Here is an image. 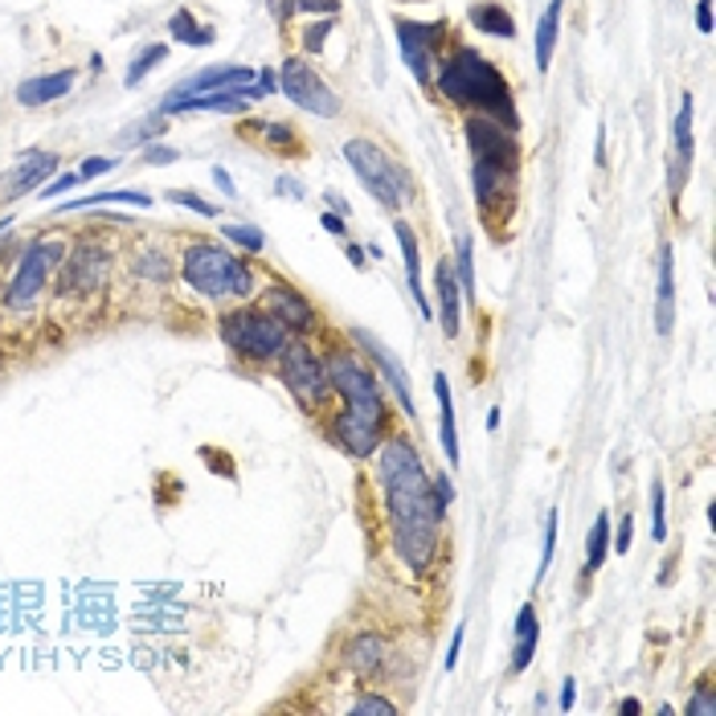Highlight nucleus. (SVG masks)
Wrapping results in <instances>:
<instances>
[{"mask_svg": "<svg viewBox=\"0 0 716 716\" xmlns=\"http://www.w3.org/2000/svg\"><path fill=\"white\" fill-rule=\"evenodd\" d=\"M279 193H286L291 201H303V184L291 181V177H283V181H279Z\"/></svg>", "mask_w": 716, "mask_h": 716, "instance_id": "603ef678", "label": "nucleus"}, {"mask_svg": "<svg viewBox=\"0 0 716 716\" xmlns=\"http://www.w3.org/2000/svg\"><path fill=\"white\" fill-rule=\"evenodd\" d=\"M327 385H332V417H327V438L344 451L349 458H373L381 438L390 434V397L385 385L373 373L361 352L352 344H336L324 352Z\"/></svg>", "mask_w": 716, "mask_h": 716, "instance_id": "f03ea898", "label": "nucleus"}, {"mask_svg": "<svg viewBox=\"0 0 716 716\" xmlns=\"http://www.w3.org/2000/svg\"><path fill=\"white\" fill-rule=\"evenodd\" d=\"M164 58H169V46H164V41H157V46H143V50L131 58L123 82H128V87H140V82L148 79V74H152L160 62H164Z\"/></svg>", "mask_w": 716, "mask_h": 716, "instance_id": "c756f323", "label": "nucleus"}, {"mask_svg": "<svg viewBox=\"0 0 716 716\" xmlns=\"http://www.w3.org/2000/svg\"><path fill=\"white\" fill-rule=\"evenodd\" d=\"M692 169V94H684L676 115V160H672V193L684 189V172Z\"/></svg>", "mask_w": 716, "mask_h": 716, "instance_id": "393cba45", "label": "nucleus"}, {"mask_svg": "<svg viewBox=\"0 0 716 716\" xmlns=\"http://www.w3.org/2000/svg\"><path fill=\"white\" fill-rule=\"evenodd\" d=\"M434 492H438V500H443V508H451V500H455V487H451V480H446V475H438V480H434Z\"/></svg>", "mask_w": 716, "mask_h": 716, "instance_id": "8fccbe9b", "label": "nucleus"}, {"mask_svg": "<svg viewBox=\"0 0 716 716\" xmlns=\"http://www.w3.org/2000/svg\"><path fill=\"white\" fill-rule=\"evenodd\" d=\"M434 286H438V320H443V336L458 340V332H463V286H458L455 262L451 259L438 262Z\"/></svg>", "mask_w": 716, "mask_h": 716, "instance_id": "a211bd4d", "label": "nucleus"}, {"mask_svg": "<svg viewBox=\"0 0 716 716\" xmlns=\"http://www.w3.org/2000/svg\"><path fill=\"white\" fill-rule=\"evenodd\" d=\"M434 91L438 99L451 107H458L463 115H487L504 128L521 131V115H516V99L512 87L504 79V70L495 62H487L480 50L458 46L451 38V46L443 50L438 65H434Z\"/></svg>", "mask_w": 716, "mask_h": 716, "instance_id": "20e7f679", "label": "nucleus"}, {"mask_svg": "<svg viewBox=\"0 0 716 716\" xmlns=\"http://www.w3.org/2000/svg\"><path fill=\"white\" fill-rule=\"evenodd\" d=\"M177 274L193 300L218 303V307L259 295V271L250 266L246 254L213 238H184L181 254H177Z\"/></svg>", "mask_w": 716, "mask_h": 716, "instance_id": "39448f33", "label": "nucleus"}, {"mask_svg": "<svg viewBox=\"0 0 716 716\" xmlns=\"http://www.w3.org/2000/svg\"><path fill=\"white\" fill-rule=\"evenodd\" d=\"M402 4H414V0H402Z\"/></svg>", "mask_w": 716, "mask_h": 716, "instance_id": "13d9d810", "label": "nucleus"}, {"mask_svg": "<svg viewBox=\"0 0 716 716\" xmlns=\"http://www.w3.org/2000/svg\"><path fill=\"white\" fill-rule=\"evenodd\" d=\"M213 184H218V189H222L225 196H234V193H238V184L230 181V172H225V169H213Z\"/></svg>", "mask_w": 716, "mask_h": 716, "instance_id": "3c124183", "label": "nucleus"}, {"mask_svg": "<svg viewBox=\"0 0 716 716\" xmlns=\"http://www.w3.org/2000/svg\"><path fill=\"white\" fill-rule=\"evenodd\" d=\"M259 303L266 312L279 320V324L291 332V336H303V340H315L324 327H320V307H315L307 295H303L295 283H286L279 274H271L259 291Z\"/></svg>", "mask_w": 716, "mask_h": 716, "instance_id": "f8f14e48", "label": "nucleus"}, {"mask_svg": "<svg viewBox=\"0 0 716 716\" xmlns=\"http://www.w3.org/2000/svg\"><path fill=\"white\" fill-rule=\"evenodd\" d=\"M119 274V250L107 234H99V225H87L82 234L70 238L65 259L53 274L50 295L53 303H99L111 295Z\"/></svg>", "mask_w": 716, "mask_h": 716, "instance_id": "423d86ee", "label": "nucleus"}, {"mask_svg": "<svg viewBox=\"0 0 716 716\" xmlns=\"http://www.w3.org/2000/svg\"><path fill=\"white\" fill-rule=\"evenodd\" d=\"M471 148V181H475V205L483 225L504 230L521 205V135L487 115H463Z\"/></svg>", "mask_w": 716, "mask_h": 716, "instance_id": "7ed1b4c3", "label": "nucleus"}, {"mask_svg": "<svg viewBox=\"0 0 716 716\" xmlns=\"http://www.w3.org/2000/svg\"><path fill=\"white\" fill-rule=\"evenodd\" d=\"M377 458V480L381 500H385V516H390V541L393 553L405 569L430 573L434 561L443 557V524L446 508L438 492H434V475L426 471L422 455L410 434L390 430L381 446L373 451Z\"/></svg>", "mask_w": 716, "mask_h": 716, "instance_id": "f257e3e1", "label": "nucleus"}, {"mask_svg": "<svg viewBox=\"0 0 716 716\" xmlns=\"http://www.w3.org/2000/svg\"><path fill=\"white\" fill-rule=\"evenodd\" d=\"M495 426H500V410L492 405V410H487V430H495Z\"/></svg>", "mask_w": 716, "mask_h": 716, "instance_id": "4d7b16f0", "label": "nucleus"}, {"mask_svg": "<svg viewBox=\"0 0 716 716\" xmlns=\"http://www.w3.org/2000/svg\"><path fill=\"white\" fill-rule=\"evenodd\" d=\"M53 172H58V152H29L13 164V169L4 172V181H0V201H21V196L38 193L41 184L50 181Z\"/></svg>", "mask_w": 716, "mask_h": 716, "instance_id": "dca6fc26", "label": "nucleus"}, {"mask_svg": "<svg viewBox=\"0 0 716 716\" xmlns=\"http://www.w3.org/2000/svg\"><path fill=\"white\" fill-rule=\"evenodd\" d=\"M393 234H397V242H402V259H405V279H410V295H414V303H417V312L426 315H434V307H430V300H426V291H422V250H417V234L410 230L405 222H397L393 225Z\"/></svg>", "mask_w": 716, "mask_h": 716, "instance_id": "412c9836", "label": "nucleus"}, {"mask_svg": "<svg viewBox=\"0 0 716 716\" xmlns=\"http://www.w3.org/2000/svg\"><path fill=\"white\" fill-rule=\"evenodd\" d=\"M611 553V516L602 512L594 528H589V545H586V577H594V569H602V561Z\"/></svg>", "mask_w": 716, "mask_h": 716, "instance_id": "7c9ffc66", "label": "nucleus"}, {"mask_svg": "<svg viewBox=\"0 0 716 716\" xmlns=\"http://www.w3.org/2000/svg\"><path fill=\"white\" fill-rule=\"evenodd\" d=\"M393 29H397V46H402V58L410 65V74H414V82L430 91L434 87V65H438L446 46H451V26L446 21L426 26V21H405V17H397Z\"/></svg>", "mask_w": 716, "mask_h": 716, "instance_id": "9b49d317", "label": "nucleus"}, {"mask_svg": "<svg viewBox=\"0 0 716 716\" xmlns=\"http://www.w3.org/2000/svg\"><path fill=\"white\" fill-rule=\"evenodd\" d=\"M172 160H177V148H169V143H157L143 152V164H172Z\"/></svg>", "mask_w": 716, "mask_h": 716, "instance_id": "37998d69", "label": "nucleus"}, {"mask_svg": "<svg viewBox=\"0 0 716 716\" xmlns=\"http://www.w3.org/2000/svg\"><path fill=\"white\" fill-rule=\"evenodd\" d=\"M458 286H463V303H475V259H471V238H458Z\"/></svg>", "mask_w": 716, "mask_h": 716, "instance_id": "473e14b6", "label": "nucleus"}, {"mask_svg": "<svg viewBox=\"0 0 716 716\" xmlns=\"http://www.w3.org/2000/svg\"><path fill=\"white\" fill-rule=\"evenodd\" d=\"M696 29H700V33H713V0H700V4H696Z\"/></svg>", "mask_w": 716, "mask_h": 716, "instance_id": "a18cd8bd", "label": "nucleus"}, {"mask_svg": "<svg viewBox=\"0 0 716 716\" xmlns=\"http://www.w3.org/2000/svg\"><path fill=\"white\" fill-rule=\"evenodd\" d=\"M652 536L667 541V500H664V483H652Z\"/></svg>", "mask_w": 716, "mask_h": 716, "instance_id": "c9c22d12", "label": "nucleus"}, {"mask_svg": "<svg viewBox=\"0 0 716 716\" xmlns=\"http://www.w3.org/2000/svg\"><path fill=\"white\" fill-rule=\"evenodd\" d=\"M218 336H222V344L230 349V356H234L238 365L274 369V361H279V352L286 349L291 332H286L262 303L246 300V303H230V307L218 315Z\"/></svg>", "mask_w": 716, "mask_h": 716, "instance_id": "6e6552de", "label": "nucleus"}, {"mask_svg": "<svg viewBox=\"0 0 716 716\" xmlns=\"http://www.w3.org/2000/svg\"><path fill=\"white\" fill-rule=\"evenodd\" d=\"M557 33H561V0H548V9L536 21V70L548 74L553 50H557Z\"/></svg>", "mask_w": 716, "mask_h": 716, "instance_id": "bb28decb", "label": "nucleus"}, {"mask_svg": "<svg viewBox=\"0 0 716 716\" xmlns=\"http://www.w3.org/2000/svg\"><path fill=\"white\" fill-rule=\"evenodd\" d=\"M119 271L128 274L131 286H148V291H164L177 274V259L169 254V242L157 234H135L128 250L119 254Z\"/></svg>", "mask_w": 716, "mask_h": 716, "instance_id": "ddd939ff", "label": "nucleus"}, {"mask_svg": "<svg viewBox=\"0 0 716 716\" xmlns=\"http://www.w3.org/2000/svg\"><path fill=\"white\" fill-rule=\"evenodd\" d=\"M91 205H140L148 209L152 196L140 193V189H115V193H94V196H79V201H65L58 213H79V209H91Z\"/></svg>", "mask_w": 716, "mask_h": 716, "instance_id": "cd10ccee", "label": "nucleus"}, {"mask_svg": "<svg viewBox=\"0 0 716 716\" xmlns=\"http://www.w3.org/2000/svg\"><path fill=\"white\" fill-rule=\"evenodd\" d=\"M458 652H463V623H458L455 638H451V655H446V672H455V667H458Z\"/></svg>", "mask_w": 716, "mask_h": 716, "instance_id": "de8ad7c7", "label": "nucleus"}, {"mask_svg": "<svg viewBox=\"0 0 716 716\" xmlns=\"http://www.w3.org/2000/svg\"><path fill=\"white\" fill-rule=\"evenodd\" d=\"M242 131H259V143L266 148V152H274V157H303L307 148H303V135L300 128H291V123H242Z\"/></svg>", "mask_w": 716, "mask_h": 716, "instance_id": "4be33fe9", "label": "nucleus"}, {"mask_svg": "<svg viewBox=\"0 0 716 716\" xmlns=\"http://www.w3.org/2000/svg\"><path fill=\"white\" fill-rule=\"evenodd\" d=\"M344 160L352 164L356 181L369 189V196H377V205L397 213V209H405L414 201V181H410L405 164H397L381 143L365 140V135H352L344 143Z\"/></svg>", "mask_w": 716, "mask_h": 716, "instance_id": "1a4fd4ad", "label": "nucleus"}, {"mask_svg": "<svg viewBox=\"0 0 716 716\" xmlns=\"http://www.w3.org/2000/svg\"><path fill=\"white\" fill-rule=\"evenodd\" d=\"M74 82H79V70L74 65H65V70H53V74H33L17 87V103L21 107H50L58 99L74 91Z\"/></svg>", "mask_w": 716, "mask_h": 716, "instance_id": "6ab92c4d", "label": "nucleus"}, {"mask_svg": "<svg viewBox=\"0 0 716 716\" xmlns=\"http://www.w3.org/2000/svg\"><path fill=\"white\" fill-rule=\"evenodd\" d=\"M434 393H438V422H443V451L446 463L458 467V430H455V402H451V381L446 373H434Z\"/></svg>", "mask_w": 716, "mask_h": 716, "instance_id": "a878e982", "label": "nucleus"}, {"mask_svg": "<svg viewBox=\"0 0 716 716\" xmlns=\"http://www.w3.org/2000/svg\"><path fill=\"white\" fill-rule=\"evenodd\" d=\"M573 688H577L573 679H565V684H561V713H569V708H573Z\"/></svg>", "mask_w": 716, "mask_h": 716, "instance_id": "864d4df0", "label": "nucleus"}, {"mask_svg": "<svg viewBox=\"0 0 716 716\" xmlns=\"http://www.w3.org/2000/svg\"><path fill=\"white\" fill-rule=\"evenodd\" d=\"M676 324V262H672V242L659 246V295H655V332L672 336Z\"/></svg>", "mask_w": 716, "mask_h": 716, "instance_id": "aec40b11", "label": "nucleus"}, {"mask_svg": "<svg viewBox=\"0 0 716 716\" xmlns=\"http://www.w3.org/2000/svg\"><path fill=\"white\" fill-rule=\"evenodd\" d=\"M618 708H623V713H643V704H638V700H623Z\"/></svg>", "mask_w": 716, "mask_h": 716, "instance_id": "6e6d98bb", "label": "nucleus"}, {"mask_svg": "<svg viewBox=\"0 0 716 716\" xmlns=\"http://www.w3.org/2000/svg\"><path fill=\"white\" fill-rule=\"evenodd\" d=\"M65 246H70L65 234H38L29 246H21V254L9 262V279L0 286V315L21 320V315L38 312L65 259Z\"/></svg>", "mask_w": 716, "mask_h": 716, "instance_id": "0eeeda50", "label": "nucleus"}, {"mask_svg": "<svg viewBox=\"0 0 716 716\" xmlns=\"http://www.w3.org/2000/svg\"><path fill=\"white\" fill-rule=\"evenodd\" d=\"M327 196V205H332V213H340V218H344V213H349V205H344V201H340V193H324Z\"/></svg>", "mask_w": 716, "mask_h": 716, "instance_id": "5fc2aeb1", "label": "nucleus"}, {"mask_svg": "<svg viewBox=\"0 0 716 716\" xmlns=\"http://www.w3.org/2000/svg\"><path fill=\"white\" fill-rule=\"evenodd\" d=\"M79 181H82L79 172H62V177H50V181L38 189V196H46V201H50V196H62V193H70V189H74Z\"/></svg>", "mask_w": 716, "mask_h": 716, "instance_id": "ea45409f", "label": "nucleus"}, {"mask_svg": "<svg viewBox=\"0 0 716 716\" xmlns=\"http://www.w3.org/2000/svg\"><path fill=\"white\" fill-rule=\"evenodd\" d=\"M631 516H623V521H618V533H614V553H618V557H626V553H631Z\"/></svg>", "mask_w": 716, "mask_h": 716, "instance_id": "c03bdc74", "label": "nucleus"}, {"mask_svg": "<svg viewBox=\"0 0 716 716\" xmlns=\"http://www.w3.org/2000/svg\"><path fill=\"white\" fill-rule=\"evenodd\" d=\"M344 254H349V262L356 266V271H365V266H369V262H365V259H369V250H361L356 242H349V246H344Z\"/></svg>", "mask_w": 716, "mask_h": 716, "instance_id": "09e8293b", "label": "nucleus"}, {"mask_svg": "<svg viewBox=\"0 0 716 716\" xmlns=\"http://www.w3.org/2000/svg\"><path fill=\"white\" fill-rule=\"evenodd\" d=\"M684 713H688V716H716L713 676H700V679H696V692L688 696V704H684Z\"/></svg>", "mask_w": 716, "mask_h": 716, "instance_id": "72a5a7b5", "label": "nucleus"}, {"mask_svg": "<svg viewBox=\"0 0 716 716\" xmlns=\"http://www.w3.org/2000/svg\"><path fill=\"white\" fill-rule=\"evenodd\" d=\"M390 638L377 635V631H361L356 638H349L344 647V667H349L356 679H377L385 667H390Z\"/></svg>", "mask_w": 716, "mask_h": 716, "instance_id": "f3484780", "label": "nucleus"}, {"mask_svg": "<svg viewBox=\"0 0 716 716\" xmlns=\"http://www.w3.org/2000/svg\"><path fill=\"white\" fill-rule=\"evenodd\" d=\"M324 33H332V17H324L320 26H307V29H303V50H307V53H320V50H324Z\"/></svg>", "mask_w": 716, "mask_h": 716, "instance_id": "a19ab883", "label": "nucleus"}, {"mask_svg": "<svg viewBox=\"0 0 716 716\" xmlns=\"http://www.w3.org/2000/svg\"><path fill=\"white\" fill-rule=\"evenodd\" d=\"M274 373L283 381V390L300 402L303 414H320V410L332 402L324 352H315L312 340H303V336L286 340V349L279 352V361H274Z\"/></svg>", "mask_w": 716, "mask_h": 716, "instance_id": "9d476101", "label": "nucleus"}, {"mask_svg": "<svg viewBox=\"0 0 716 716\" xmlns=\"http://www.w3.org/2000/svg\"><path fill=\"white\" fill-rule=\"evenodd\" d=\"M320 225H324V230H327L332 238H344V234H349V230H344V218H340V213H327V209H324V218H320Z\"/></svg>", "mask_w": 716, "mask_h": 716, "instance_id": "49530a36", "label": "nucleus"}, {"mask_svg": "<svg viewBox=\"0 0 716 716\" xmlns=\"http://www.w3.org/2000/svg\"><path fill=\"white\" fill-rule=\"evenodd\" d=\"M111 169H115V160H107V157H87V160H82L79 177H82V181H94V177H103V172H111Z\"/></svg>", "mask_w": 716, "mask_h": 716, "instance_id": "79ce46f5", "label": "nucleus"}, {"mask_svg": "<svg viewBox=\"0 0 716 716\" xmlns=\"http://www.w3.org/2000/svg\"><path fill=\"white\" fill-rule=\"evenodd\" d=\"M349 713H361V716H393L397 713V704L377 696V692H361L356 700L349 704Z\"/></svg>", "mask_w": 716, "mask_h": 716, "instance_id": "f704fd0d", "label": "nucleus"}, {"mask_svg": "<svg viewBox=\"0 0 716 716\" xmlns=\"http://www.w3.org/2000/svg\"><path fill=\"white\" fill-rule=\"evenodd\" d=\"M222 242L238 246L246 259H254V254H262V250H266V234H262V230H254V225H222Z\"/></svg>", "mask_w": 716, "mask_h": 716, "instance_id": "2f4dec72", "label": "nucleus"}, {"mask_svg": "<svg viewBox=\"0 0 716 716\" xmlns=\"http://www.w3.org/2000/svg\"><path fill=\"white\" fill-rule=\"evenodd\" d=\"M279 91L291 99V103L300 107V111H307V115H320V119H336L340 115V94L327 87L320 74H315V65H307L303 58H286L283 65H279Z\"/></svg>", "mask_w": 716, "mask_h": 716, "instance_id": "4468645a", "label": "nucleus"}, {"mask_svg": "<svg viewBox=\"0 0 716 716\" xmlns=\"http://www.w3.org/2000/svg\"><path fill=\"white\" fill-rule=\"evenodd\" d=\"M291 13H315V17H336L340 0H286Z\"/></svg>", "mask_w": 716, "mask_h": 716, "instance_id": "58836bf2", "label": "nucleus"}, {"mask_svg": "<svg viewBox=\"0 0 716 716\" xmlns=\"http://www.w3.org/2000/svg\"><path fill=\"white\" fill-rule=\"evenodd\" d=\"M352 344H356V349H361V356L373 365V373H381V385H385V390H393V397H397V405H402L405 414L417 417L414 390H410V377H405L402 361H397V356H393V352L385 349L377 336H369L365 327H352Z\"/></svg>", "mask_w": 716, "mask_h": 716, "instance_id": "2eb2a0df", "label": "nucleus"}, {"mask_svg": "<svg viewBox=\"0 0 716 716\" xmlns=\"http://www.w3.org/2000/svg\"><path fill=\"white\" fill-rule=\"evenodd\" d=\"M557 524H561V516H557V508H553V512H548V521H545V548H541V569H536V582H545L548 565H553V545H557Z\"/></svg>", "mask_w": 716, "mask_h": 716, "instance_id": "e433bc0d", "label": "nucleus"}, {"mask_svg": "<svg viewBox=\"0 0 716 716\" xmlns=\"http://www.w3.org/2000/svg\"><path fill=\"white\" fill-rule=\"evenodd\" d=\"M169 33L181 41V46H213V41H218V33L209 26H201L189 9H177V13L169 17Z\"/></svg>", "mask_w": 716, "mask_h": 716, "instance_id": "c85d7f7f", "label": "nucleus"}, {"mask_svg": "<svg viewBox=\"0 0 716 716\" xmlns=\"http://www.w3.org/2000/svg\"><path fill=\"white\" fill-rule=\"evenodd\" d=\"M467 21L480 29V33H487V38H504V41L516 38V21H512V13L500 4V0H480V4H471Z\"/></svg>", "mask_w": 716, "mask_h": 716, "instance_id": "5701e85b", "label": "nucleus"}, {"mask_svg": "<svg viewBox=\"0 0 716 716\" xmlns=\"http://www.w3.org/2000/svg\"><path fill=\"white\" fill-rule=\"evenodd\" d=\"M536 638H541V623H536V606L524 602L516 614V643H512V672H524L536 655Z\"/></svg>", "mask_w": 716, "mask_h": 716, "instance_id": "b1692460", "label": "nucleus"}, {"mask_svg": "<svg viewBox=\"0 0 716 716\" xmlns=\"http://www.w3.org/2000/svg\"><path fill=\"white\" fill-rule=\"evenodd\" d=\"M172 201V205H184L193 209V213H201V218H218V205H209V201H201L196 193H184V189H172V193H164Z\"/></svg>", "mask_w": 716, "mask_h": 716, "instance_id": "4c0bfd02", "label": "nucleus"}]
</instances>
